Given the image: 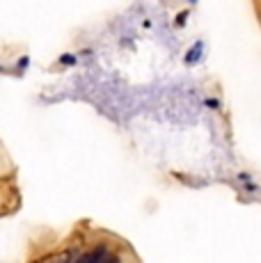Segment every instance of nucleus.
<instances>
[{"label": "nucleus", "instance_id": "nucleus-3", "mask_svg": "<svg viewBox=\"0 0 261 263\" xmlns=\"http://www.w3.org/2000/svg\"><path fill=\"white\" fill-rule=\"evenodd\" d=\"M60 62H62V64H76V58H71V55H64Z\"/></svg>", "mask_w": 261, "mask_h": 263}, {"label": "nucleus", "instance_id": "nucleus-1", "mask_svg": "<svg viewBox=\"0 0 261 263\" xmlns=\"http://www.w3.org/2000/svg\"><path fill=\"white\" fill-rule=\"evenodd\" d=\"M73 263H122V256L110 250L105 242H99L89 252H85L83 256H78Z\"/></svg>", "mask_w": 261, "mask_h": 263}, {"label": "nucleus", "instance_id": "nucleus-2", "mask_svg": "<svg viewBox=\"0 0 261 263\" xmlns=\"http://www.w3.org/2000/svg\"><path fill=\"white\" fill-rule=\"evenodd\" d=\"M202 53H204V42H195V44H193V48H190L188 53H185V64H195V62H199Z\"/></svg>", "mask_w": 261, "mask_h": 263}]
</instances>
